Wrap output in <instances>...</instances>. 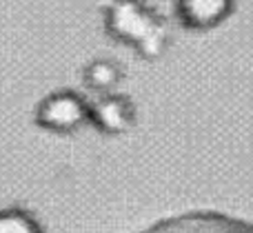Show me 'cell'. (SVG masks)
Instances as JSON below:
<instances>
[{"mask_svg":"<svg viewBox=\"0 0 253 233\" xmlns=\"http://www.w3.org/2000/svg\"><path fill=\"white\" fill-rule=\"evenodd\" d=\"M140 233H253V225L215 211H193L160 220Z\"/></svg>","mask_w":253,"mask_h":233,"instance_id":"cell-1","label":"cell"},{"mask_svg":"<svg viewBox=\"0 0 253 233\" xmlns=\"http://www.w3.org/2000/svg\"><path fill=\"white\" fill-rule=\"evenodd\" d=\"M0 233H31V229L22 220H0Z\"/></svg>","mask_w":253,"mask_h":233,"instance_id":"cell-2","label":"cell"}]
</instances>
